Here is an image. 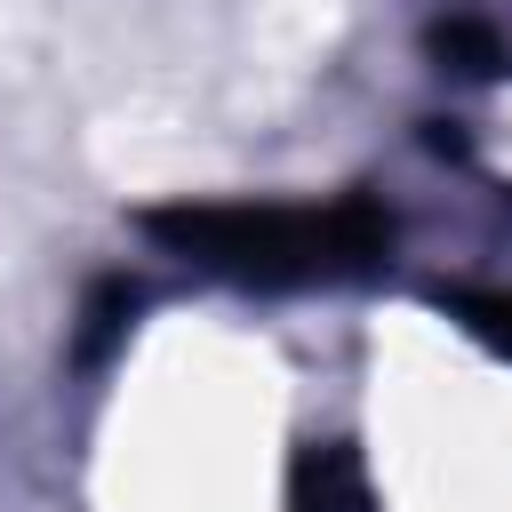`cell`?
<instances>
[{"label":"cell","instance_id":"cell-2","mask_svg":"<svg viewBox=\"0 0 512 512\" xmlns=\"http://www.w3.org/2000/svg\"><path fill=\"white\" fill-rule=\"evenodd\" d=\"M456 312H464V320H472L488 344H504V352H512V296H464Z\"/></svg>","mask_w":512,"mask_h":512},{"label":"cell","instance_id":"cell-1","mask_svg":"<svg viewBox=\"0 0 512 512\" xmlns=\"http://www.w3.org/2000/svg\"><path fill=\"white\" fill-rule=\"evenodd\" d=\"M160 240L184 256L240 272V280H320V272H360L384 256V216L368 200L336 208H168L152 216Z\"/></svg>","mask_w":512,"mask_h":512}]
</instances>
